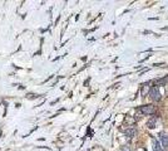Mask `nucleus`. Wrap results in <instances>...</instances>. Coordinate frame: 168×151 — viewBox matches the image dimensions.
Returning a JSON list of instances; mask_svg holds the SVG:
<instances>
[{
  "instance_id": "nucleus-1",
  "label": "nucleus",
  "mask_w": 168,
  "mask_h": 151,
  "mask_svg": "<svg viewBox=\"0 0 168 151\" xmlns=\"http://www.w3.org/2000/svg\"><path fill=\"white\" fill-rule=\"evenodd\" d=\"M148 96H149V98H151L152 101H154V102H159V101L162 100V96H161V92H159L158 87H154V86L149 89Z\"/></svg>"
},
{
  "instance_id": "nucleus-2",
  "label": "nucleus",
  "mask_w": 168,
  "mask_h": 151,
  "mask_svg": "<svg viewBox=\"0 0 168 151\" xmlns=\"http://www.w3.org/2000/svg\"><path fill=\"white\" fill-rule=\"evenodd\" d=\"M143 115H147V116H151V115H156V106L154 105H143L138 108Z\"/></svg>"
},
{
  "instance_id": "nucleus-3",
  "label": "nucleus",
  "mask_w": 168,
  "mask_h": 151,
  "mask_svg": "<svg viewBox=\"0 0 168 151\" xmlns=\"http://www.w3.org/2000/svg\"><path fill=\"white\" fill-rule=\"evenodd\" d=\"M159 137H161V140H162V146L167 149V147H168V134L161 132V134H159Z\"/></svg>"
},
{
  "instance_id": "nucleus-4",
  "label": "nucleus",
  "mask_w": 168,
  "mask_h": 151,
  "mask_svg": "<svg viewBox=\"0 0 168 151\" xmlns=\"http://www.w3.org/2000/svg\"><path fill=\"white\" fill-rule=\"evenodd\" d=\"M168 81V77H164V78H159V79H156L153 83H154V87H159V86H163L166 84Z\"/></svg>"
},
{
  "instance_id": "nucleus-5",
  "label": "nucleus",
  "mask_w": 168,
  "mask_h": 151,
  "mask_svg": "<svg viewBox=\"0 0 168 151\" xmlns=\"http://www.w3.org/2000/svg\"><path fill=\"white\" fill-rule=\"evenodd\" d=\"M125 135L128 136V137H134V136H136L137 135V130L136 129H134V127H130V129H127L125 131Z\"/></svg>"
},
{
  "instance_id": "nucleus-6",
  "label": "nucleus",
  "mask_w": 168,
  "mask_h": 151,
  "mask_svg": "<svg viewBox=\"0 0 168 151\" xmlns=\"http://www.w3.org/2000/svg\"><path fill=\"white\" fill-rule=\"evenodd\" d=\"M153 150L154 151H163V146L159 144L158 140H153Z\"/></svg>"
},
{
  "instance_id": "nucleus-7",
  "label": "nucleus",
  "mask_w": 168,
  "mask_h": 151,
  "mask_svg": "<svg viewBox=\"0 0 168 151\" xmlns=\"http://www.w3.org/2000/svg\"><path fill=\"white\" fill-rule=\"evenodd\" d=\"M156 118H157V117H153V118H151L148 122H147V127H148L149 130H153V129L156 127Z\"/></svg>"
},
{
  "instance_id": "nucleus-8",
  "label": "nucleus",
  "mask_w": 168,
  "mask_h": 151,
  "mask_svg": "<svg viewBox=\"0 0 168 151\" xmlns=\"http://www.w3.org/2000/svg\"><path fill=\"white\" fill-rule=\"evenodd\" d=\"M122 151H132V150H130L128 146H123V147H122Z\"/></svg>"
}]
</instances>
